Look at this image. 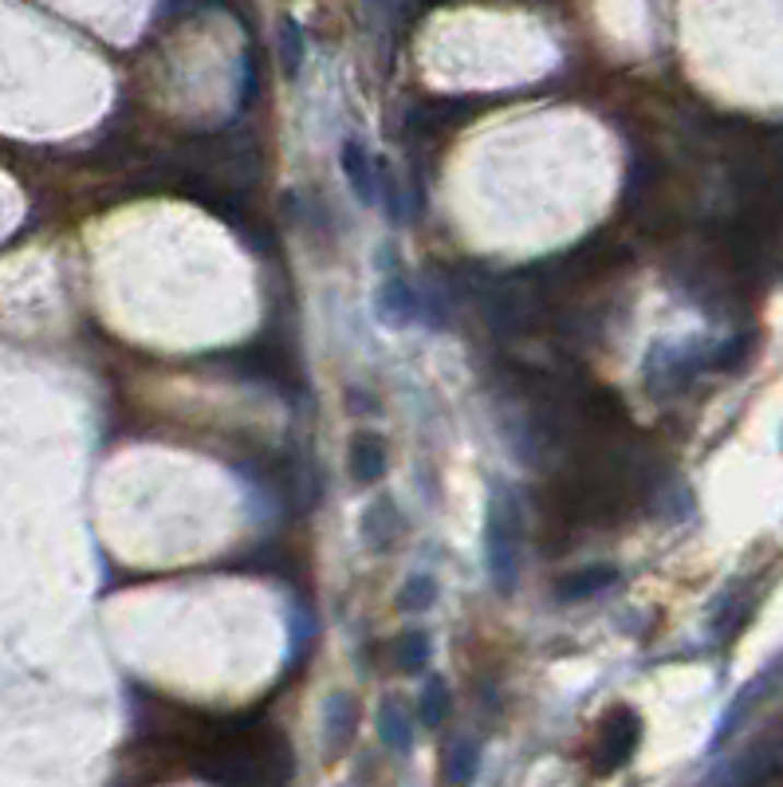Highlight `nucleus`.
I'll list each match as a JSON object with an SVG mask.
<instances>
[{
    "mask_svg": "<svg viewBox=\"0 0 783 787\" xmlns=\"http://www.w3.org/2000/svg\"><path fill=\"white\" fill-rule=\"evenodd\" d=\"M484 555H489L492 587L512 595L516 575H519V508H516V492H512L509 484H496L489 496Z\"/></svg>",
    "mask_w": 783,
    "mask_h": 787,
    "instance_id": "f257e3e1",
    "label": "nucleus"
},
{
    "mask_svg": "<svg viewBox=\"0 0 783 787\" xmlns=\"http://www.w3.org/2000/svg\"><path fill=\"white\" fill-rule=\"evenodd\" d=\"M638 744H642V717L627 705L610 708L603 725H598L595 744H591V767H595L598 776H610V772H618V767H627L634 760Z\"/></svg>",
    "mask_w": 783,
    "mask_h": 787,
    "instance_id": "f03ea898",
    "label": "nucleus"
},
{
    "mask_svg": "<svg viewBox=\"0 0 783 787\" xmlns=\"http://www.w3.org/2000/svg\"><path fill=\"white\" fill-rule=\"evenodd\" d=\"M343 174L366 205H378V201H383V166H378V162L366 154L363 142H354V138L343 142Z\"/></svg>",
    "mask_w": 783,
    "mask_h": 787,
    "instance_id": "7ed1b4c3",
    "label": "nucleus"
},
{
    "mask_svg": "<svg viewBox=\"0 0 783 787\" xmlns=\"http://www.w3.org/2000/svg\"><path fill=\"white\" fill-rule=\"evenodd\" d=\"M354 725H359V705H354L351 693H331L324 705V748L327 756H339L347 752V744L354 740Z\"/></svg>",
    "mask_w": 783,
    "mask_h": 787,
    "instance_id": "20e7f679",
    "label": "nucleus"
},
{
    "mask_svg": "<svg viewBox=\"0 0 783 787\" xmlns=\"http://www.w3.org/2000/svg\"><path fill=\"white\" fill-rule=\"evenodd\" d=\"M347 469L359 484H374L386 472V445L383 437L374 433H359L351 442V453H347Z\"/></svg>",
    "mask_w": 783,
    "mask_h": 787,
    "instance_id": "39448f33",
    "label": "nucleus"
},
{
    "mask_svg": "<svg viewBox=\"0 0 783 787\" xmlns=\"http://www.w3.org/2000/svg\"><path fill=\"white\" fill-rule=\"evenodd\" d=\"M618 583L615 567H587V571H571L556 583V599L559 602H579V599H595L603 590H610Z\"/></svg>",
    "mask_w": 783,
    "mask_h": 787,
    "instance_id": "423d86ee",
    "label": "nucleus"
},
{
    "mask_svg": "<svg viewBox=\"0 0 783 787\" xmlns=\"http://www.w3.org/2000/svg\"><path fill=\"white\" fill-rule=\"evenodd\" d=\"M469 110H472L469 98H421L418 107L410 110V122L421 130H449L457 127Z\"/></svg>",
    "mask_w": 783,
    "mask_h": 787,
    "instance_id": "0eeeda50",
    "label": "nucleus"
},
{
    "mask_svg": "<svg viewBox=\"0 0 783 787\" xmlns=\"http://www.w3.org/2000/svg\"><path fill=\"white\" fill-rule=\"evenodd\" d=\"M378 312H383L386 324L406 327L418 319V292H413L401 275H386L383 292H378Z\"/></svg>",
    "mask_w": 783,
    "mask_h": 787,
    "instance_id": "6e6552de",
    "label": "nucleus"
},
{
    "mask_svg": "<svg viewBox=\"0 0 783 787\" xmlns=\"http://www.w3.org/2000/svg\"><path fill=\"white\" fill-rule=\"evenodd\" d=\"M378 737H383V744L394 748V752H410L413 748L410 717H406V708H401L398 701H383V708H378Z\"/></svg>",
    "mask_w": 783,
    "mask_h": 787,
    "instance_id": "1a4fd4ad",
    "label": "nucleus"
},
{
    "mask_svg": "<svg viewBox=\"0 0 783 787\" xmlns=\"http://www.w3.org/2000/svg\"><path fill=\"white\" fill-rule=\"evenodd\" d=\"M480 772V744L477 740H457L449 748V760H445V779L449 787H472Z\"/></svg>",
    "mask_w": 783,
    "mask_h": 787,
    "instance_id": "9d476101",
    "label": "nucleus"
},
{
    "mask_svg": "<svg viewBox=\"0 0 783 787\" xmlns=\"http://www.w3.org/2000/svg\"><path fill=\"white\" fill-rule=\"evenodd\" d=\"M398 528H401V520L390 501H374L371 508L363 512V536L371 540V548H386V543L398 536Z\"/></svg>",
    "mask_w": 783,
    "mask_h": 787,
    "instance_id": "9b49d317",
    "label": "nucleus"
},
{
    "mask_svg": "<svg viewBox=\"0 0 783 787\" xmlns=\"http://www.w3.org/2000/svg\"><path fill=\"white\" fill-rule=\"evenodd\" d=\"M449 705H453L449 685H445L441 678H430V681H425V689H421V705H418L421 725L441 728V725H445V717H449Z\"/></svg>",
    "mask_w": 783,
    "mask_h": 787,
    "instance_id": "f8f14e48",
    "label": "nucleus"
},
{
    "mask_svg": "<svg viewBox=\"0 0 783 787\" xmlns=\"http://www.w3.org/2000/svg\"><path fill=\"white\" fill-rule=\"evenodd\" d=\"M394 661H398V669H406V673H418V669L430 661V638H425L421 630L398 634V638H394Z\"/></svg>",
    "mask_w": 783,
    "mask_h": 787,
    "instance_id": "ddd939ff",
    "label": "nucleus"
},
{
    "mask_svg": "<svg viewBox=\"0 0 783 787\" xmlns=\"http://www.w3.org/2000/svg\"><path fill=\"white\" fill-rule=\"evenodd\" d=\"M433 599H437V583L430 579V575H413V579L401 583L398 590V607L410 610V614H418V610H430Z\"/></svg>",
    "mask_w": 783,
    "mask_h": 787,
    "instance_id": "4468645a",
    "label": "nucleus"
},
{
    "mask_svg": "<svg viewBox=\"0 0 783 787\" xmlns=\"http://www.w3.org/2000/svg\"><path fill=\"white\" fill-rule=\"evenodd\" d=\"M280 56H284L288 75H295L300 63H304V32H300V24L292 16L284 20V32H280Z\"/></svg>",
    "mask_w": 783,
    "mask_h": 787,
    "instance_id": "2eb2a0df",
    "label": "nucleus"
},
{
    "mask_svg": "<svg viewBox=\"0 0 783 787\" xmlns=\"http://www.w3.org/2000/svg\"><path fill=\"white\" fill-rule=\"evenodd\" d=\"M748 346H752V339H745V334L733 339V343H721L709 354V366H713V371H733V366H740L748 359Z\"/></svg>",
    "mask_w": 783,
    "mask_h": 787,
    "instance_id": "dca6fc26",
    "label": "nucleus"
}]
</instances>
